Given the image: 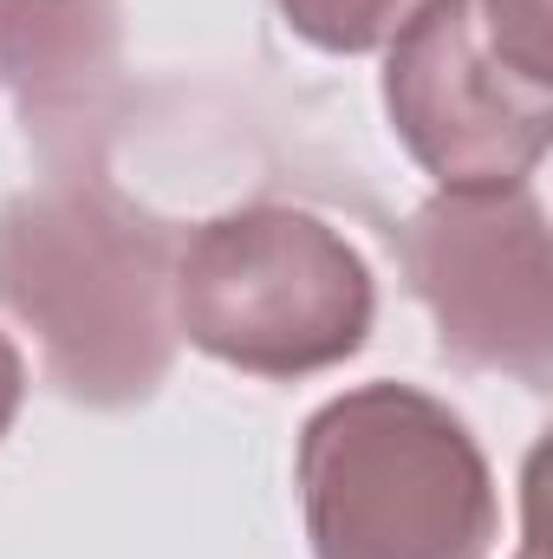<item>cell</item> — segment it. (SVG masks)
<instances>
[{"label": "cell", "mask_w": 553, "mask_h": 559, "mask_svg": "<svg viewBox=\"0 0 553 559\" xmlns=\"http://www.w3.org/2000/svg\"><path fill=\"white\" fill-rule=\"evenodd\" d=\"M176 338L248 378L345 365L378 312L365 254L306 209H228L176 248Z\"/></svg>", "instance_id": "obj_4"}, {"label": "cell", "mask_w": 553, "mask_h": 559, "mask_svg": "<svg viewBox=\"0 0 553 559\" xmlns=\"http://www.w3.org/2000/svg\"><path fill=\"white\" fill-rule=\"evenodd\" d=\"M528 559H534V554H528Z\"/></svg>", "instance_id": "obj_9"}, {"label": "cell", "mask_w": 553, "mask_h": 559, "mask_svg": "<svg viewBox=\"0 0 553 559\" xmlns=\"http://www.w3.org/2000/svg\"><path fill=\"white\" fill-rule=\"evenodd\" d=\"M183 235L105 182H46L0 209V306L39 332L46 378L92 411L143 404L176 358Z\"/></svg>", "instance_id": "obj_1"}, {"label": "cell", "mask_w": 553, "mask_h": 559, "mask_svg": "<svg viewBox=\"0 0 553 559\" xmlns=\"http://www.w3.org/2000/svg\"><path fill=\"white\" fill-rule=\"evenodd\" d=\"M20 397H26V365H20L13 338L0 332V436L13 429V417H20Z\"/></svg>", "instance_id": "obj_8"}, {"label": "cell", "mask_w": 553, "mask_h": 559, "mask_svg": "<svg viewBox=\"0 0 553 559\" xmlns=\"http://www.w3.org/2000/svg\"><path fill=\"white\" fill-rule=\"evenodd\" d=\"M411 7L416 0H280L286 26H293L306 46H319V52H345V59L385 46V39L404 26Z\"/></svg>", "instance_id": "obj_7"}, {"label": "cell", "mask_w": 553, "mask_h": 559, "mask_svg": "<svg viewBox=\"0 0 553 559\" xmlns=\"http://www.w3.org/2000/svg\"><path fill=\"white\" fill-rule=\"evenodd\" d=\"M313 559H489L495 475L469 423L416 384H358L299 429Z\"/></svg>", "instance_id": "obj_2"}, {"label": "cell", "mask_w": 553, "mask_h": 559, "mask_svg": "<svg viewBox=\"0 0 553 559\" xmlns=\"http://www.w3.org/2000/svg\"><path fill=\"white\" fill-rule=\"evenodd\" d=\"M548 0H423L385 39V111L443 189H528L553 138Z\"/></svg>", "instance_id": "obj_3"}, {"label": "cell", "mask_w": 553, "mask_h": 559, "mask_svg": "<svg viewBox=\"0 0 553 559\" xmlns=\"http://www.w3.org/2000/svg\"><path fill=\"white\" fill-rule=\"evenodd\" d=\"M118 0H0V85L20 98L26 138L59 150L105 111L118 85Z\"/></svg>", "instance_id": "obj_6"}, {"label": "cell", "mask_w": 553, "mask_h": 559, "mask_svg": "<svg viewBox=\"0 0 553 559\" xmlns=\"http://www.w3.org/2000/svg\"><path fill=\"white\" fill-rule=\"evenodd\" d=\"M404 274L436 319L443 358L508 371L528 391L553 378L548 209L528 189H443L404 228Z\"/></svg>", "instance_id": "obj_5"}]
</instances>
